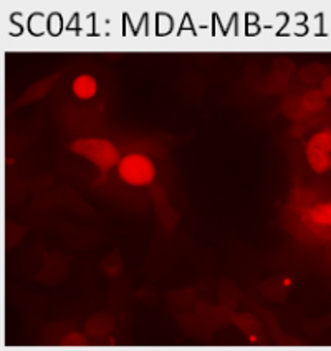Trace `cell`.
I'll list each match as a JSON object with an SVG mask.
<instances>
[{
    "mask_svg": "<svg viewBox=\"0 0 331 351\" xmlns=\"http://www.w3.org/2000/svg\"><path fill=\"white\" fill-rule=\"evenodd\" d=\"M70 149L73 154L98 167L101 173H108L113 167H118L123 158L118 146L105 138H79L71 143Z\"/></svg>",
    "mask_w": 331,
    "mask_h": 351,
    "instance_id": "cell-1",
    "label": "cell"
},
{
    "mask_svg": "<svg viewBox=\"0 0 331 351\" xmlns=\"http://www.w3.org/2000/svg\"><path fill=\"white\" fill-rule=\"evenodd\" d=\"M118 178L131 187L151 186L156 179V165L143 153H130L121 158L117 167Z\"/></svg>",
    "mask_w": 331,
    "mask_h": 351,
    "instance_id": "cell-2",
    "label": "cell"
},
{
    "mask_svg": "<svg viewBox=\"0 0 331 351\" xmlns=\"http://www.w3.org/2000/svg\"><path fill=\"white\" fill-rule=\"evenodd\" d=\"M305 156L313 173L325 174L331 169V130H320L310 136Z\"/></svg>",
    "mask_w": 331,
    "mask_h": 351,
    "instance_id": "cell-3",
    "label": "cell"
},
{
    "mask_svg": "<svg viewBox=\"0 0 331 351\" xmlns=\"http://www.w3.org/2000/svg\"><path fill=\"white\" fill-rule=\"evenodd\" d=\"M302 222L317 234L331 232V201L317 202L303 210Z\"/></svg>",
    "mask_w": 331,
    "mask_h": 351,
    "instance_id": "cell-4",
    "label": "cell"
},
{
    "mask_svg": "<svg viewBox=\"0 0 331 351\" xmlns=\"http://www.w3.org/2000/svg\"><path fill=\"white\" fill-rule=\"evenodd\" d=\"M71 91L78 99H91L97 97L98 93V80L90 73H82L78 77H75L71 82Z\"/></svg>",
    "mask_w": 331,
    "mask_h": 351,
    "instance_id": "cell-5",
    "label": "cell"
},
{
    "mask_svg": "<svg viewBox=\"0 0 331 351\" xmlns=\"http://www.w3.org/2000/svg\"><path fill=\"white\" fill-rule=\"evenodd\" d=\"M303 105L308 111H321L326 105V97L323 95V91H310L303 98Z\"/></svg>",
    "mask_w": 331,
    "mask_h": 351,
    "instance_id": "cell-6",
    "label": "cell"
},
{
    "mask_svg": "<svg viewBox=\"0 0 331 351\" xmlns=\"http://www.w3.org/2000/svg\"><path fill=\"white\" fill-rule=\"evenodd\" d=\"M321 91L326 98H331V77H326L325 80H323Z\"/></svg>",
    "mask_w": 331,
    "mask_h": 351,
    "instance_id": "cell-7",
    "label": "cell"
}]
</instances>
